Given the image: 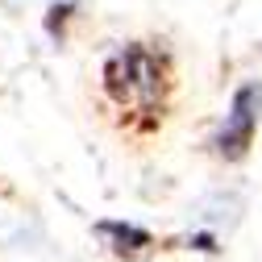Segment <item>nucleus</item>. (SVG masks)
Segmentation results:
<instances>
[{"label":"nucleus","mask_w":262,"mask_h":262,"mask_svg":"<svg viewBox=\"0 0 262 262\" xmlns=\"http://www.w3.org/2000/svg\"><path fill=\"white\" fill-rule=\"evenodd\" d=\"M258 104H262V92L250 83L237 92V100H233V117H229V125L221 129V138H216V150L221 154H242L250 146V134H254V121H258Z\"/></svg>","instance_id":"nucleus-1"}]
</instances>
